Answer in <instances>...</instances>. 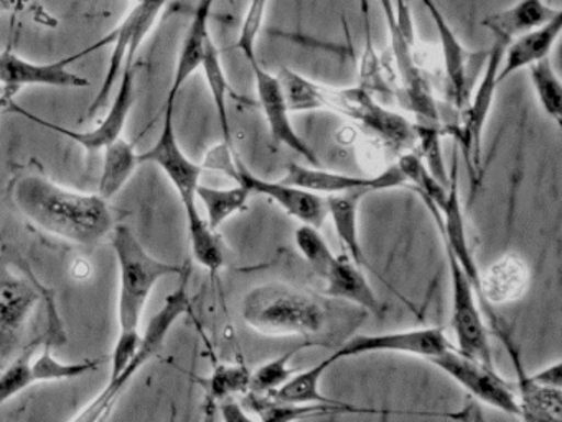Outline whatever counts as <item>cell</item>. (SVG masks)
Segmentation results:
<instances>
[{"label":"cell","mask_w":562,"mask_h":422,"mask_svg":"<svg viewBox=\"0 0 562 422\" xmlns=\"http://www.w3.org/2000/svg\"><path fill=\"white\" fill-rule=\"evenodd\" d=\"M11 198L29 223L70 243L90 246L113 230V214L101 195L68 190L41 170L15 175Z\"/></svg>","instance_id":"obj_1"},{"label":"cell","mask_w":562,"mask_h":422,"mask_svg":"<svg viewBox=\"0 0 562 422\" xmlns=\"http://www.w3.org/2000/svg\"><path fill=\"white\" fill-rule=\"evenodd\" d=\"M289 111H325L347 115L364 131L376 135L387 147L397 152L413 151L417 144L416 124L404 115L381 106L364 88H331L305 78L291 68L278 75Z\"/></svg>","instance_id":"obj_2"},{"label":"cell","mask_w":562,"mask_h":422,"mask_svg":"<svg viewBox=\"0 0 562 422\" xmlns=\"http://www.w3.org/2000/svg\"><path fill=\"white\" fill-rule=\"evenodd\" d=\"M111 244L120 267V335L111 355L110 381L123 373L139 345L140 316L156 284L167 276H182L186 270V266L166 263L149 254L131 227H114Z\"/></svg>","instance_id":"obj_3"},{"label":"cell","mask_w":562,"mask_h":422,"mask_svg":"<svg viewBox=\"0 0 562 422\" xmlns=\"http://www.w3.org/2000/svg\"><path fill=\"white\" fill-rule=\"evenodd\" d=\"M243 320L266 336H314L325 326L322 303L297 287L266 282L243 300Z\"/></svg>","instance_id":"obj_4"},{"label":"cell","mask_w":562,"mask_h":422,"mask_svg":"<svg viewBox=\"0 0 562 422\" xmlns=\"http://www.w3.org/2000/svg\"><path fill=\"white\" fill-rule=\"evenodd\" d=\"M190 307H192V303H190L189 296V269L186 267L180 286L167 296L162 309L149 320L144 333H140L139 345H137L136 352H134L133 358L127 363L126 368L113 381H108L106 388L87 408H83L80 414L75 415L74 421L91 422L106 418L113 411L117 398H120L131 378L136 376L139 369L159 353L164 342L169 336L170 330L186 313L190 312Z\"/></svg>","instance_id":"obj_5"},{"label":"cell","mask_w":562,"mask_h":422,"mask_svg":"<svg viewBox=\"0 0 562 422\" xmlns=\"http://www.w3.org/2000/svg\"><path fill=\"white\" fill-rule=\"evenodd\" d=\"M136 58H127L124 63L123 73L120 76V88H117L116 96L110 106V112L103 122L91 129V131H74V129L64 127V125L55 124V122L47 121V119L38 118L34 112L21 108L15 102H9L8 108L18 114L24 115L29 121L42 125V127L50 129V131L58 132L65 137L71 138L78 145L88 152L103 151L108 145L113 144L117 138L123 137L124 127L127 124L131 109L136 102Z\"/></svg>","instance_id":"obj_6"},{"label":"cell","mask_w":562,"mask_h":422,"mask_svg":"<svg viewBox=\"0 0 562 422\" xmlns=\"http://www.w3.org/2000/svg\"><path fill=\"white\" fill-rule=\"evenodd\" d=\"M169 0H137L136 5L130 10L123 22L110 33L100 40L101 46L113 43V53H111L110 65H108L106 76L101 82L100 91L97 98L91 102L88 114L94 115L108 102L113 89L120 81L123 73L124 63L127 58H136L140 45L146 36L149 35L153 26L156 25L160 12L167 5Z\"/></svg>","instance_id":"obj_7"},{"label":"cell","mask_w":562,"mask_h":422,"mask_svg":"<svg viewBox=\"0 0 562 422\" xmlns=\"http://www.w3.org/2000/svg\"><path fill=\"white\" fill-rule=\"evenodd\" d=\"M449 263L450 293H452V326L456 332L453 348L469 358L476 359L483 365H493L492 345L488 342L479 297L470 284L469 277L457 263L453 254L446 247Z\"/></svg>","instance_id":"obj_8"},{"label":"cell","mask_w":562,"mask_h":422,"mask_svg":"<svg viewBox=\"0 0 562 422\" xmlns=\"http://www.w3.org/2000/svg\"><path fill=\"white\" fill-rule=\"evenodd\" d=\"M429 363L446 373L473 398L480 399L485 404L499 409L506 414L521 418L522 409L518 395L513 392L505 379L499 378L495 366L483 365L476 359L469 358V356L457 352L453 346L442 355L430 358Z\"/></svg>","instance_id":"obj_9"},{"label":"cell","mask_w":562,"mask_h":422,"mask_svg":"<svg viewBox=\"0 0 562 422\" xmlns=\"http://www.w3.org/2000/svg\"><path fill=\"white\" fill-rule=\"evenodd\" d=\"M173 108L176 106H164L162 131L156 144L149 151L139 154V164L150 162L166 174L182 201L186 218H189L200 213L196 204V187L205 168L187 157L186 152L180 147L176 124H173Z\"/></svg>","instance_id":"obj_10"},{"label":"cell","mask_w":562,"mask_h":422,"mask_svg":"<svg viewBox=\"0 0 562 422\" xmlns=\"http://www.w3.org/2000/svg\"><path fill=\"white\" fill-rule=\"evenodd\" d=\"M508 42L495 38L492 49L486 53L485 71H483L482 81L479 88L473 92L472 101L465 104V114H463L462 125L457 129V138L463 151L470 171L475 181L479 180L480 165H482V137L485 129L486 119L492 111L493 99H495L496 89H498L499 65H502L503 55H505Z\"/></svg>","instance_id":"obj_11"},{"label":"cell","mask_w":562,"mask_h":422,"mask_svg":"<svg viewBox=\"0 0 562 422\" xmlns=\"http://www.w3.org/2000/svg\"><path fill=\"white\" fill-rule=\"evenodd\" d=\"M452 346L442 329L430 326V329L355 335L330 356L337 363L338 359L370 355V353H403V355L419 356L429 362L430 358L442 355Z\"/></svg>","instance_id":"obj_12"},{"label":"cell","mask_w":562,"mask_h":422,"mask_svg":"<svg viewBox=\"0 0 562 422\" xmlns=\"http://www.w3.org/2000/svg\"><path fill=\"white\" fill-rule=\"evenodd\" d=\"M282 181L305 188L317 195L348 193V191H374L393 190V188L407 187L406 177L400 165H391L386 170L373 177H361V175L340 174V171L324 170L322 167L312 165L289 164Z\"/></svg>","instance_id":"obj_13"},{"label":"cell","mask_w":562,"mask_h":422,"mask_svg":"<svg viewBox=\"0 0 562 422\" xmlns=\"http://www.w3.org/2000/svg\"><path fill=\"white\" fill-rule=\"evenodd\" d=\"M100 49L98 43L81 49L77 55L54 63H34L22 58L18 53L5 49L0 53V82L14 95L22 86H50V88H88L90 81L85 76L71 71L68 66Z\"/></svg>","instance_id":"obj_14"},{"label":"cell","mask_w":562,"mask_h":422,"mask_svg":"<svg viewBox=\"0 0 562 422\" xmlns=\"http://www.w3.org/2000/svg\"><path fill=\"white\" fill-rule=\"evenodd\" d=\"M251 68L255 73L259 108H261L266 122H268L272 141L278 145L291 148L312 167H322L321 158L312 151L311 145L299 135L294 124H292L291 111H289L278 76L262 68L259 62L251 65Z\"/></svg>","instance_id":"obj_15"},{"label":"cell","mask_w":562,"mask_h":422,"mask_svg":"<svg viewBox=\"0 0 562 422\" xmlns=\"http://www.w3.org/2000/svg\"><path fill=\"white\" fill-rule=\"evenodd\" d=\"M232 180L248 188L251 195H262V197L274 201L289 216L295 218L302 224H311L321 230L322 224L328 218L325 198H322L321 195L285 184L282 180L271 181L258 177L239 158L236 162V171Z\"/></svg>","instance_id":"obj_16"},{"label":"cell","mask_w":562,"mask_h":422,"mask_svg":"<svg viewBox=\"0 0 562 422\" xmlns=\"http://www.w3.org/2000/svg\"><path fill=\"white\" fill-rule=\"evenodd\" d=\"M41 299L37 286L11 270H0V352L9 353L18 343L25 320Z\"/></svg>","instance_id":"obj_17"},{"label":"cell","mask_w":562,"mask_h":422,"mask_svg":"<svg viewBox=\"0 0 562 422\" xmlns=\"http://www.w3.org/2000/svg\"><path fill=\"white\" fill-rule=\"evenodd\" d=\"M528 280V266L516 254H506L486 269L485 276L482 274L483 312L492 320L493 329L498 336L505 332L499 326L498 319L493 315V306L519 299L526 292Z\"/></svg>","instance_id":"obj_18"},{"label":"cell","mask_w":562,"mask_h":422,"mask_svg":"<svg viewBox=\"0 0 562 422\" xmlns=\"http://www.w3.org/2000/svg\"><path fill=\"white\" fill-rule=\"evenodd\" d=\"M213 5H215V0H199V3H196L195 12H193L192 20L187 26L186 36H183L182 46H180L166 106H176L177 96L182 91L183 85L202 66L206 45L213 38L212 33H210V16H212Z\"/></svg>","instance_id":"obj_19"},{"label":"cell","mask_w":562,"mask_h":422,"mask_svg":"<svg viewBox=\"0 0 562 422\" xmlns=\"http://www.w3.org/2000/svg\"><path fill=\"white\" fill-rule=\"evenodd\" d=\"M434 25H436L437 35H439L440 46H442L443 66H446L447 85H449V96L457 108H465L470 99V76H472V66H476L475 59L479 56L467 52L460 43L459 36L453 32L446 15L440 12L439 5L430 10Z\"/></svg>","instance_id":"obj_20"},{"label":"cell","mask_w":562,"mask_h":422,"mask_svg":"<svg viewBox=\"0 0 562 422\" xmlns=\"http://www.w3.org/2000/svg\"><path fill=\"white\" fill-rule=\"evenodd\" d=\"M561 32L562 12H559L554 19L549 20L544 25L536 26V29L513 38L506 46L502 65H499L498 76H496L498 85L505 82L515 73L528 68L532 63L548 58L549 53L558 43Z\"/></svg>","instance_id":"obj_21"},{"label":"cell","mask_w":562,"mask_h":422,"mask_svg":"<svg viewBox=\"0 0 562 422\" xmlns=\"http://www.w3.org/2000/svg\"><path fill=\"white\" fill-rule=\"evenodd\" d=\"M322 280L325 282L327 296L348 300L368 312H380V299L374 293L373 287L368 282L361 267L347 253L335 256L327 276Z\"/></svg>","instance_id":"obj_22"},{"label":"cell","mask_w":562,"mask_h":422,"mask_svg":"<svg viewBox=\"0 0 562 422\" xmlns=\"http://www.w3.org/2000/svg\"><path fill=\"white\" fill-rule=\"evenodd\" d=\"M561 9L546 3L544 0H518L515 5L499 12L490 13L482 20V25L492 32L493 38L512 42L522 33L544 25L549 20L554 19Z\"/></svg>","instance_id":"obj_23"},{"label":"cell","mask_w":562,"mask_h":422,"mask_svg":"<svg viewBox=\"0 0 562 422\" xmlns=\"http://www.w3.org/2000/svg\"><path fill=\"white\" fill-rule=\"evenodd\" d=\"M367 195L364 191H348V193L325 197V207H327L328 216L334 221L335 231L348 256L360 267L368 266L367 256L361 246L360 227H358V218H360L358 210Z\"/></svg>","instance_id":"obj_24"},{"label":"cell","mask_w":562,"mask_h":422,"mask_svg":"<svg viewBox=\"0 0 562 422\" xmlns=\"http://www.w3.org/2000/svg\"><path fill=\"white\" fill-rule=\"evenodd\" d=\"M335 359L331 356L322 359L318 365L304 371L294 373L281 388L272 392L271 398L276 401L285 402V404H330L341 406V408H350V406L341 404L335 399L327 398L321 391V381L327 369L334 365Z\"/></svg>","instance_id":"obj_25"},{"label":"cell","mask_w":562,"mask_h":422,"mask_svg":"<svg viewBox=\"0 0 562 422\" xmlns=\"http://www.w3.org/2000/svg\"><path fill=\"white\" fill-rule=\"evenodd\" d=\"M103 151L104 160L98 195H101L104 200H110L133 177L137 165H139V154H137L134 145L123 137L117 138L113 144L104 147Z\"/></svg>","instance_id":"obj_26"},{"label":"cell","mask_w":562,"mask_h":422,"mask_svg":"<svg viewBox=\"0 0 562 422\" xmlns=\"http://www.w3.org/2000/svg\"><path fill=\"white\" fill-rule=\"evenodd\" d=\"M249 197L251 191L239 184L229 188L209 187L202 184L196 187V200L202 201L205 207V218L213 230H218L226 220L245 211Z\"/></svg>","instance_id":"obj_27"},{"label":"cell","mask_w":562,"mask_h":422,"mask_svg":"<svg viewBox=\"0 0 562 422\" xmlns=\"http://www.w3.org/2000/svg\"><path fill=\"white\" fill-rule=\"evenodd\" d=\"M186 220L193 259L215 277L225 266V249L220 234L210 226L202 213L193 214Z\"/></svg>","instance_id":"obj_28"},{"label":"cell","mask_w":562,"mask_h":422,"mask_svg":"<svg viewBox=\"0 0 562 422\" xmlns=\"http://www.w3.org/2000/svg\"><path fill=\"white\" fill-rule=\"evenodd\" d=\"M205 75L206 85L212 92L213 104H215L216 115H218L220 131H222L223 142L232 145V125H229L228 114V91L229 85L226 79L225 69H223L222 56L216 48L213 38L206 45L205 56H203L202 66Z\"/></svg>","instance_id":"obj_29"},{"label":"cell","mask_w":562,"mask_h":422,"mask_svg":"<svg viewBox=\"0 0 562 422\" xmlns=\"http://www.w3.org/2000/svg\"><path fill=\"white\" fill-rule=\"evenodd\" d=\"M532 89L546 114L561 127L562 125V85L558 73L552 68L551 59L542 58L528 66Z\"/></svg>","instance_id":"obj_30"},{"label":"cell","mask_w":562,"mask_h":422,"mask_svg":"<svg viewBox=\"0 0 562 422\" xmlns=\"http://www.w3.org/2000/svg\"><path fill=\"white\" fill-rule=\"evenodd\" d=\"M294 240L299 253L307 260L311 269L314 270L321 279H324L337 254L331 253L327 241L318 233V227L311 226V224H301V226L295 230Z\"/></svg>","instance_id":"obj_31"},{"label":"cell","mask_w":562,"mask_h":422,"mask_svg":"<svg viewBox=\"0 0 562 422\" xmlns=\"http://www.w3.org/2000/svg\"><path fill=\"white\" fill-rule=\"evenodd\" d=\"M307 343L304 345L295 346V348L289 349V352L282 353L278 358L271 359V362L265 363L259 366L256 371H251V382H249V391L256 392V395L269 396L281 388L292 375L294 369L289 366L294 355H297L301 349H304Z\"/></svg>","instance_id":"obj_32"},{"label":"cell","mask_w":562,"mask_h":422,"mask_svg":"<svg viewBox=\"0 0 562 422\" xmlns=\"http://www.w3.org/2000/svg\"><path fill=\"white\" fill-rule=\"evenodd\" d=\"M206 382L210 399L213 402H222L223 399L249 391L251 371L243 365H222L213 371Z\"/></svg>","instance_id":"obj_33"},{"label":"cell","mask_w":562,"mask_h":422,"mask_svg":"<svg viewBox=\"0 0 562 422\" xmlns=\"http://www.w3.org/2000/svg\"><path fill=\"white\" fill-rule=\"evenodd\" d=\"M417 147L420 148L424 165L434 178L443 187H449L450 177L443 164L440 148V131L437 125L416 124Z\"/></svg>","instance_id":"obj_34"},{"label":"cell","mask_w":562,"mask_h":422,"mask_svg":"<svg viewBox=\"0 0 562 422\" xmlns=\"http://www.w3.org/2000/svg\"><path fill=\"white\" fill-rule=\"evenodd\" d=\"M269 0H249L248 10H246L245 20L239 30L236 48L243 53L249 65L258 63L256 46H258L259 33H261L262 23H265L266 12H268Z\"/></svg>","instance_id":"obj_35"},{"label":"cell","mask_w":562,"mask_h":422,"mask_svg":"<svg viewBox=\"0 0 562 422\" xmlns=\"http://www.w3.org/2000/svg\"><path fill=\"white\" fill-rule=\"evenodd\" d=\"M34 368L29 356L15 359L4 371H0V406L11 401L15 396L21 395L25 389L35 385Z\"/></svg>","instance_id":"obj_36"},{"label":"cell","mask_w":562,"mask_h":422,"mask_svg":"<svg viewBox=\"0 0 562 422\" xmlns=\"http://www.w3.org/2000/svg\"><path fill=\"white\" fill-rule=\"evenodd\" d=\"M528 378L532 382L539 386H546V388H559L562 389V362L552 363V365L546 366V368L539 369L538 373L528 375Z\"/></svg>","instance_id":"obj_37"},{"label":"cell","mask_w":562,"mask_h":422,"mask_svg":"<svg viewBox=\"0 0 562 422\" xmlns=\"http://www.w3.org/2000/svg\"><path fill=\"white\" fill-rule=\"evenodd\" d=\"M220 409H222L223 419L228 422H246L251 421V418H249L248 414H246L245 406L239 404L238 401H235V399L228 398L223 399L222 406H220Z\"/></svg>","instance_id":"obj_38"},{"label":"cell","mask_w":562,"mask_h":422,"mask_svg":"<svg viewBox=\"0 0 562 422\" xmlns=\"http://www.w3.org/2000/svg\"><path fill=\"white\" fill-rule=\"evenodd\" d=\"M22 0H0V12H5V10H14L21 5Z\"/></svg>","instance_id":"obj_39"},{"label":"cell","mask_w":562,"mask_h":422,"mask_svg":"<svg viewBox=\"0 0 562 422\" xmlns=\"http://www.w3.org/2000/svg\"><path fill=\"white\" fill-rule=\"evenodd\" d=\"M420 2L424 3V7H426L427 12H430V10L436 9L437 7L436 0H420Z\"/></svg>","instance_id":"obj_40"},{"label":"cell","mask_w":562,"mask_h":422,"mask_svg":"<svg viewBox=\"0 0 562 422\" xmlns=\"http://www.w3.org/2000/svg\"><path fill=\"white\" fill-rule=\"evenodd\" d=\"M9 102H11V95L4 96V98L0 99V108H2V106H8Z\"/></svg>","instance_id":"obj_41"}]
</instances>
